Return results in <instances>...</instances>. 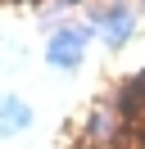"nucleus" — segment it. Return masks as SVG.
<instances>
[{"label": "nucleus", "instance_id": "f03ea898", "mask_svg": "<svg viewBox=\"0 0 145 149\" xmlns=\"http://www.w3.org/2000/svg\"><path fill=\"white\" fill-rule=\"evenodd\" d=\"M122 140V118L113 109H95L86 118V149H109Z\"/></svg>", "mask_w": 145, "mask_h": 149}, {"label": "nucleus", "instance_id": "20e7f679", "mask_svg": "<svg viewBox=\"0 0 145 149\" xmlns=\"http://www.w3.org/2000/svg\"><path fill=\"white\" fill-rule=\"evenodd\" d=\"M132 27H136V18H132L127 9H109L104 18H100V32H104V45H109V50L122 45V41L132 36Z\"/></svg>", "mask_w": 145, "mask_h": 149}, {"label": "nucleus", "instance_id": "f257e3e1", "mask_svg": "<svg viewBox=\"0 0 145 149\" xmlns=\"http://www.w3.org/2000/svg\"><path fill=\"white\" fill-rule=\"evenodd\" d=\"M86 36H91L86 27H63V32H54V36H50V63L54 68H77Z\"/></svg>", "mask_w": 145, "mask_h": 149}, {"label": "nucleus", "instance_id": "7ed1b4c3", "mask_svg": "<svg viewBox=\"0 0 145 149\" xmlns=\"http://www.w3.org/2000/svg\"><path fill=\"white\" fill-rule=\"evenodd\" d=\"M23 127H32V109L14 95H0V136H18Z\"/></svg>", "mask_w": 145, "mask_h": 149}, {"label": "nucleus", "instance_id": "39448f33", "mask_svg": "<svg viewBox=\"0 0 145 149\" xmlns=\"http://www.w3.org/2000/svg\"><path fill=\"white\" fill-rule=\"evenodd\" d=\"M118 109H122L127 118H141V113H145V72H141V77H132V81L122 86V95H118Z\"/></svg>", "mask_w": 145, "mask_h": 149}]
</instances>
